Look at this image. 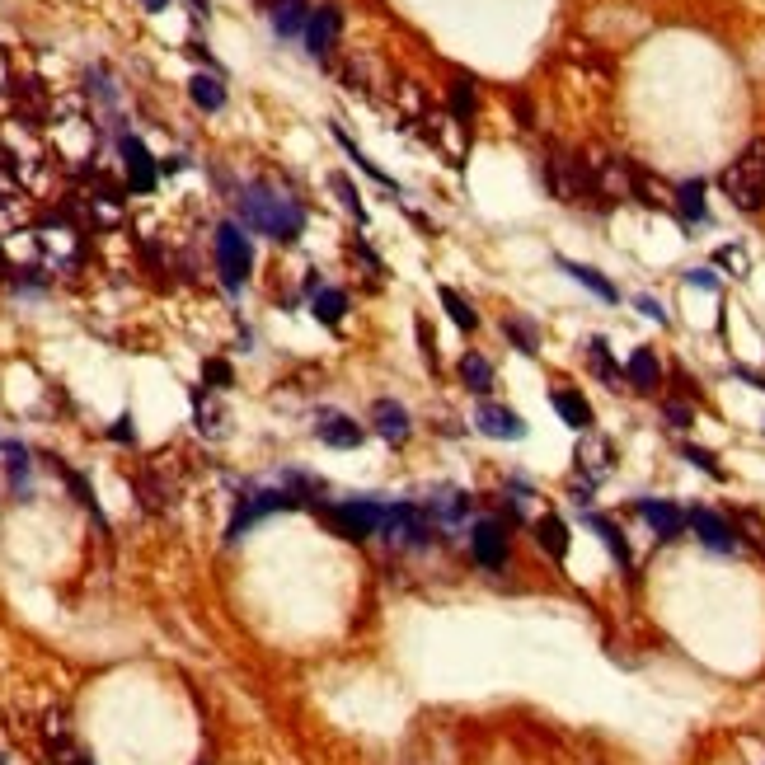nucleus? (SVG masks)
Listing matches in <instances>:
<instances>
[{
	"label": "nucleus",
	"mask_w": 765,
	"mask_h": 765,
	"mask_svg": "<svg viewBox=\"0 0 765 765\" xmlns=\"http://www.w3.org/2000/svg\"><path fill=\"white\" fill-rule=\"evenodd\" d=\"M240 221H245L254 235H268L277 245H291V240L306 230V207L273 184H249L245 193H240Z\"/></svg>",
	"instance_id": "1"
},
{
	"label": "nucleus",
	"mask_w": 765,
	"mask_h": 765,
	"mask_svg": "<svg viewBox=\"0 0 765 765\" xmlns=\"http://www.w3.org/2000/svg\"><path fill=\"white\" fill-rule=\"evenodd\" d=\"M719 188L728 193L737 212H761L765 207V137H751L737 160L719 174Z\"/></svg>",
	"instance_id": "2"
},
{
	"label": "nucleus",
	"mask_w": 765,
	"mask_h": 765,
	"mask_svg": "<svg viewBox=\"0 0 765 765\" xmlns=\"http://www.w3.org/2000/svg\"><path fill=\"white\" fill-rule=\"evenodd\" d=\"M329 526H334L343 540H367V536H381L385 521H390V507L376 503V498H348V503H324L320 507Z\"/></svg>",
	"instance_id": "3"
},
{
	"label": "nucleus",
	"mask_w": 765,
	"mask_h": 765,
	"mask_svg": "<svg viewBox=\"0 0 765 765\" xmlns=\"http://www.w3.org/2000/svg\"><path fill=\"white\" fill-rule=\"evenodd\" d=\"M216 273L226 282V291H240L254 273V249H249V235L235 221L216 230Z\"/></svg>",
	"instance_id": "4"
},
{
	"label": "nucleus",
	"mask_w": 765,
	"mask_h": 765,
	"mask_svg": "<svg viewBox=\"0 0 765 765\" xmlns=\"http://www.w3.org/2000/svg\"><path fill=\"white\" fill-rule=\"evenodd\" d=\"M291 507H301V493L291 489V484H282V489H254L240 498V507H235V517H230L226 526V540H240L254 526V521L273 517V512H291Z\"/></svg>",
	"instance_id": "5"
},
{
	"label": "nucleus",
	"mask_w": 765,
	"mask_h": 765,
	"mask_svg": "<svg viewBox=\"0 0 765 765\" xmlns=\"http://www.w3.org/2000/svg\"><path fill=\"white\" fill-rule=\"evenodd\" d=\"M381 536L399 540V545H409V550H423V545H432V536H437V521H432L428 507L399 503V507H390V521H385Z\"/></svg>",
	"instance_id": "6"
},
{
	"label": "nucleus",
	"mask_w": 765,
	"mask_h": 765,
	"mask_svg": "<svg viewBox=\"0 0 765 765\" xmlns=\"http://www.w3.org/2000/svg\"><path fill=\"white\" fill-rule=\"evenodd\" d=\"M118 155H123L127 193H155V184H160V160L146 151V141L123 132V137H118Z\"/></svg>",
	"instance_id": "7"
},
{
	"label": "nucleus",
	"mask_w": 765,
	"mask_h": 765,
	"mask_svg": "<svg viewBox=\"0 0 765 765\" xmlns=\"http://www.w3.org/2000/svg\"><path fill=\"white\" fill-rule=\"evenodd\" d=\"M507 550H512L507 521H498V517H479L475 526H470V554H475V564H484V568H503V564H507Z\"/></svg>",
	"instance_id": "8"
},
{
	"label": "nucleus",
	"mask_w": 765,
	"mask_h": 765,
	"mask_svg": "<svg viewBox=\"0 0 765 765\" xmlns=\"http://www.w3.org/2000/svg\"><path fill=\"white\" fill-rule=\"evenodd\" d=\"M338 33H343V10L338 5H315L306 24V52L315 62H329L338 47Z\"/></svg>",
	"instance_id": "9"
},
{
	"label": "nucleus",
	"mask_w": 765,
	"mask_h": 765,
	"mask_svg": "<svg viewBox=\"0 0 765 765\" xmlns=\"http://www.w3.org/2000/svg\"><path fill=\"white\" fill-rule=\"evenodd\" d=\"M686 531H695V540H700L704 550H714V554H733L737 545H742L733 526H728L719 512H709V507H695V512H686Z\"/></svg>",
	"instance_id": "10"
},
{
	"label": "nucleus",
	"mask_w": 765,
	"mask_h": 765,
	"mask_svg": "<svg viewBox=\"0 0 765 765\" xmlns=\"http://www.w3.org/2000/svg\"><path fill=\"white\" fill-rule=\"evenodd\" d=\"M475 428L484 432V437H493V442H521L526 437V418L517 414V409H507V404H493V399H484L475 409Z\"/></svg>",
	"instance_id": "11"
},
{
	"label": "nucleus",
	"mask_w": 765,
	"mask_h": 765,
	"mask_svg": "<svg viewBox=\"0 0 765 765\" xmlns=\"http://www.w3.org/2000/svg\"><path fill=\"white\" fill-rule=\"evenodd\" d=\"M315 437H320L324 446H338V451H352V446H362L367 428H362L357 418L338 414V409H324V414L315 418Z\"/></svg>",
	"instance_id": "12"
},
{
	"label": "nucleus",
	"mask_w": 765,
	"mask_h": 765,
	"mask_svg": "<svg viewBox=\"0 0 765 765\" xmlns=\"http://www.w3.org/2000/svg\"><path fill=\"white\" fill-rule=\"evenodd\" d=\"M371 428L381 432L390 446H404L409 442V432H414V418H409V409H404L399 399H376V404H371Z\"/></svg>",
	"instance_id": "13"
},
{
	"label": "nucleus",
	"mask_w": 765,
	"mask_h": 765,
	"mask_svg": "<svg viewBox=\"0 0 765 765\" xmlns=\"http://www.w3.org/2000/svg\"><path fill=\"white\" fill-rule=\"evenodd\" d=\"M634 512L653 526V536H658V540H676L681 531H686V512H681L676 503H667V498H639V503H634Z\"/></svg>",
	"instance_id": "14"
},
{
	"label": "nucleus",
	"mask_w": 765,
	"mask_h": 765,
	"mask_svg": "<svg viewBox=\"0 0 765 765\" xmlns=\"http://www.w3.org/2000/svg\"><path fill=\"white\" fill-rule=\"evenodd\" d=\"M625 385L634 395H658L662 390V362L653 348H634L625 362Z\"/></svg>",
	"instance_id": "15"
},
{
	"label": "nucleus",
	"mask_w": 765,
	"mask_h": 765,
	"mask_svg": "<svg viewBox=\"0 0 765 765\" xmlns=\"http://www.w3.org/2000/svg\"><path fill=\"white\" fill-rule=\"evenodd\" d=\"M550 404H554V414L564 418L573 432H592V423H597V414H592L587 395H582V390H573V385H554Z\"/></svg>",
	"instance_id": "16"
},
{
	"label": "nucleus",
	"mask_w": 765,
	"mask_h": 765,
	"mask_svg": "<svg viewBox=\"0 0 765 765\" xmlns=\"http://www.w3.org/2000/svg\"><path fill=\"white\" fill-rule=\"evenodd\" d=\"M578 470L587 475V484H601V479L615 470V446L597 432H587V442L578 446Z\"/></svg>",
	"instance_id": "17"
},
{
	"label": "nucleus",
	"mask_w": 765,
	"mask_h": 765,
	"mask_svg": "<svg viewBox=\"0 0 765 765\" xmlns=\"http://www.w3.org/2000/svg\"><path fill=\"white\" fill-rule=\"evenodd\" d=\"M587 367H592V376H597L601 385H611V390H625V367L611 357V343L601 334L587 338Z\"/></svg>",
	"instance_id": "18"
},
{
	"label": "nucleus",
	"mask_w": 765,
	"mask_h": 765,
	"mask_svg": "<svg viewBox=\"0 0 765 765\" xmlns=\"http://www.w3.org/2000/svg\"><path fill=\"white\" fill-rule=\"evenodd\" d=\"M268 19H273L277 38H296V33H306V24H310V0H273V5H268Z\"/></svg>",
	"instance_id": "19"
},
{
	"label": "nucleus",
	"mask_w": 765,
	"mask_h": 765,
	"mask_svg": "<svg viewBox=\"0 0 765 765\" xmlns=\"http://www.w3.org/2000/svg\"><path fill=\"white\" fill-rule=\"evenodd\" d=\"M456 371H460V385H465L470 395H489V390H493V362L484 357V352L470 348L456 362Z\"/></svg>",
	"instance_id": "20"
},
{
	"label": "nucleus",
	"mask_w": 765,
	"mask_h": 765,
	"mask_svg": "<svg viewBox=\"0 0 765 765\" xmlns=\"http://www.w3.org/2000/svg\"><path fill=\"white\" fill-rule=\"evenodd\" d=\"M582 517H587V526H592V531H597V536H601V545L611 550V559H615V564H620V568H629V564H634V554H629L625 536H620V526H615L611 517H601V512H592V507H582Z\"/></svg>",
	"instance_id": "21"
},
{
	"label": "nucleus",
	"mask_w": 765,
	"mask_h": 765,
	"mask_svg": "<svg viewBox=\"0 0 765 765\" xmlns=\"http://www.w3.org/2000/svg\"><path fill=\"white\" fill-rule=\"evenodd\" d=\"M559 268H564V273L573 277L578 287H587V291H592L597 301H606V306H615V301H620V291H615V282H606V277H601L597 268H587V263H573V259H559Z\"/></svg>",
	"instance_id": "22"
},
{
	"label": "nucleus",
	"mask_w": 765,
	"mask_h": 765,
	"mask_svg": "<svg viewBox=\"0 0 765 765\" xmlns=\"http://www.w3.org/2000/svg\"><path fill=\"white\" fill-rule=\"evenodd\" d=\"M188 99H193L202 113H221V108H226V85H221V76H212V71H198V76L188 80Z\"/></svg>",
	"instance_id": "23"
},
{
	"label": "nucleus",
	"mask_w": 765,
	"mask_h": 765,
	"mask_svg": "<svg viewBox=\"0 0 765 765\" xmlns=\"http://www.w3.org/2000/svg\"><path fill=\"white\" fill-rule=\"evenodd\" d=\"M536 545L550 554V559H568V521L554 517V512L536 517Z\"/></svg>",
	"instance_id": "24"
},
{
	"label": "nucleus",
	"mask_w": 765,
	"mask_h": 765,
	"mask_svg": "<svg viewBox=\"0 0 765 765\" xmlns=\"http://www.w3.org/2000/svg\"><path fill=\"white\" fill-rule=\"evenodd\" d=\"M676 212L686 216L690 226H704L709 221V202H704V179H686V184L676 188Z\"/></svg>",
	"instance_id": "25"
},
{
	"label": "nucleus",
	"mask_w": 765,
	"mask_h": 765,
	"mask_svg": "<svg viewBox=\"0 0 765 765\" xmlns=\"http://www.w3.org/2000/svg\"><path fill=\"white\" fill-rule=\"evenodd\" d=\"M437 301L446 306V315H451V324H456V329H465V334H475V329H479V310L470 306L456 287H437Z\"/></svg>",
	"instance_id": "26"
},
{
	"label": "nucleus",
	"mask_w": 765,
	"mask_h": 765,
	"mask_svg": "<svg viewBox=\"0 0 765 765\" xmlns=\"http://www.w3.org/2000/svg\"><path fill=\"white\" fill-rule=\"evenodd\" d=\"M475 113H479L475 80H470V76H456V80H451V118L470 127V123H475Z\"/></svg>",
	"instance_id": "27"
},
{
	"label": "nucleus",
	"mask_w": 765,
	"mask_h": 765,
	"mask_svg": "<svg viewBox=\"0 0 765 765\" xmlns=\"http://www.w3.org/2000/svg\"><path fill=\"white\" fill-rule=\"evenodd\" d=\"M329 132H334V141H338V146H343V151H348L352 155V165H357V169H362V174H371V179H376V184H385V188H399L395 184V179H390V174H385V169L381 165H376V160H371V155H362V146H357V141H352L348 137V132H343V127H329Z\"/></svg>",
	"instance_id": "28"
},
{
	"label": "nucleus",
	"mask_w": 765,
	"mask_h": 765,
	"mask_svg": "<svg viewBox=\"0 0 765 765\" xmlns=\"http://www.w3.org/2000/svg\"><path fill=\"white\" fill-rule=\"evenodd\" d=\"M310 310H315V320H320V324H338L343 315H348V296H343L338 287H315Z\"/></svg>",
	"instance_id": "29"
},
{
	"label": "nucleus",
	"mask_w": 765,
	"mask_h": 765,
	"mask_svg": "<svg viewBox=\"0 0 765 765\" xmlns=\"http://www.w3.org/2000/svg\"><path fill=\"white\" fill-rule=\"evenodd\" d=\"M503 334H507V343H512L521 357H536V352H540V329L531 320H521V315H507Z\"/></svg>",
	"instance_id": "30"
},
{
	"label": "nucleus",
	"mask_w": 765,
	"mask_h": 765,
	"mask_svg": "<svg viewBox=\"0 0 765 765\" xmlns=\"http://www.w3.org/2000/svg\"><path fill=\"white\" fill-rule=\"evenodd\" d=\"M5 465H10V484H15L19 493L29 489V451H24L19 442L5 446Z\"/></svg>",
	"instance_id": "31"
},
{
	"label": "nucleus",
	"mask_w": 765,
	"mask_h": 765,
	"mask_svg": "<svg viewBox=\"0 0 765 765\" xmlns=\"http://www.w3.org/2000/svg\"><path fill=\"white\" fill-rule=\"evenodd\" d=\"M681 456L695 465V470H704V475H714V479H728V470L719 465V456L714 451H704V446H681Z\"/></svg>",
	"instance_id": "32"
},
{
	"label": "nucleus",
	"mask_w": 765,
	"mask_h": 765,
	"mask_svg": "<svg viewBox=\"0 0 765 765\" xmlns=\"http://www.w3.org/2000/svg\"><path fill=\"white\" fill-rule=\"evenodd\" d=\"M334 188H338V198H343V207L352 212V221L367 226V207H362V198H357V188L348 184V174H334Z\"/></svg>",
	"instance_id": "33"
},
{
	"label": "nucleus",
	"mask_w": 765,
	"mask_h": 765,
	"mask_svg": "<svg viewBox=\"0 0 765 765\" xmlns=\"http://www.w3.org/2000/svg\"><path fill=\"white\" fill-rule=\"evenodd\" d=\"M714 263H719V268H728V273H733V277H742V273H747V268H751V259H747V254H742V249H737V245L714 249Z\"/></svg>",
	"instance_id": "34"
},
{
	"label": "nucleus",
	"mask_w": 765,
	"mask_h": 765,
	"mask_svg": "<svg viewBox=\"0 0 765 765\" xmlns=\"http://www.w3.org/2000/svg\"><path fill=\"white\" fill-rule=\"evenodd\" d=\"M202 381L212 385V390H226V385H230V362H221V357H207V362H202Z\"/></svg>",
	"instance_id": "35"
},
{
	"label": "nucleus",
	"mask_w": 765,
	"mask_h": 765,
	"mask_svg": "<svg viewBox=\"0 0 765 765\" xmlns=\"http://www.w3.org/2000/svg\"><path fill=\"white\" fill-rule=\"evenodd\" d=\"M662 418H667V428H690L695 409H690L686 399H667V404H662Z\"/></svg>",
	"instance_id": "36"
},
{
	"label": "nucleus",
	"mask_w": 765,
	"mask_h": 765,
	"mask_svg": "<svg viewBox=\"0 0 765 765\" xmlns=\"http://www.w3.org/2000/svg\"><path fill=\"white\" fill-rule=\"evenodd\" d=\"M465 517H470V493H446L442 521H465Z\"/></svg>",
	"instance_id": "37"
},
{
	"label": "nucleus",
	"mask_w": 765,
	"mask_h": 765,
	"mask_svg": "<svg viewBox=\"0 0 765 765\" xmlns=\"http://www.w3.org/2000/svg\"><path fill=\"white\" fill-rule=\"evenodd\" d=\"M414 329H418V343H423V362H428V371H437V343H432L428 320H418Z\"/></svg>",
	"instance_id": "38"
},
{
	"label": "nucleus",
	"mask_w": 765,
	"mask_h": 765,
	"mask_svg": "<svg viewBox=\"0 0 765 765\" xmlns=\"http://www.w3.org/2000/svg\"><path fill=\"white\" fill-rule=\"evenodd\" d=\"M634 306H639V310H643V315H648V320H653V324H662V329L672 324V320H667V310H662L658 301H653V296H634Z\"/></svg>",
	"instance_id": "39"
},
{
	"label": "nucleus",
	"mask_w": 765,
	"mask_h": 765,
	"mask_svg": "<svg viewBox=\"0 0 765 765\" xmlns=\"http://www.w3.org/2000/svg\"><path fill=\"white\" fill-rule=\"evenodd\" d=\"M686 282H690V287H700V291H719V277H714V268H690Z\"/></svg>",
	"instance_id": "40"
},
{
	"label": "nucleus",
	"mask_w": 765,
	"mask_h": 765,
	"mask_svg": "<svg viewBox=\"0 0 765 765\" xmlns=\"http://www.w3.org/2000/svg\"><path fill=\"white\" fill-rule=\"evenodd\" d=\"M733 376H737V381H751V385H756V390H761V395H765V376H761V371H751V367H733Z\"/></svg>",
	"instance_id": "41"
},
{
	"label": "nucleus",
	"mask_w": 765,
	"mask_h": 765,
	"mask_svg": "<svg viewBox=\"0 0 765 765\" xmlns=\"http://www.w3.org/2000/svg\"><path fill=\"white\" fill-rule=\"evenodd\" d=\"M113 442H132V418H118V428H113Z\"/></svg>",
	"instance_id": "42"
},
{
	"label": "nucleus",
	"mask_w": 765,
	"mask_h": 765,
	"mask_svg": "<svg viewBox=\"0 0 765 765\" xmlns=\"http://www.w3.org/2000/svg\"><path fill=\"white\" fill-rule=\"evenodd\" d=\"M15 85V76H10V62H5V52H0V90H10Z\"/></svg>",
	"instance_id": "43"
},
{
	"label": "nucleus",
	"mask_w": 765,
	"mask_h": 765,
	"mask_svg": "<svg viewBox=\"0 0 765 765\" xmlns=\"http://www.w3.org/2000/svg\"><path fill=\"white\" fill-rule=\"evenodd\" d=\"M141 5H146V10H151V15H160V10H165L169 0H141Z\"/></svg>",
	"instance_id": "44"
},
{
	"label": "nucleus",
	"mask_w": 765,
	"mask_h": 765,
	"mask_svg": "<svg viewBox=\"0 0 765 765\" xmlns=\"http://www.w3.org/2000/svg\"><path fill=\"white\" fill-rule=\"evenodd\" d=\"M193 10H198V15H207V0H193Z\"/></svg>",
	"instance_id": "45"
},
{
	"label": "nucleus",
	"mask_w": 765,
	"mask_h": 765,
	"mask_svg": "<svg viewBox=\"0 0 765 765\" xmlns=\"http://www.w3.org/2000/svg\"><path fill=\"white\" fill-rule=\"evenodd\" d=\"M259 5H273V0H259Z\"/></svg>",
	"instance_id": "46"
}]
</instances>
